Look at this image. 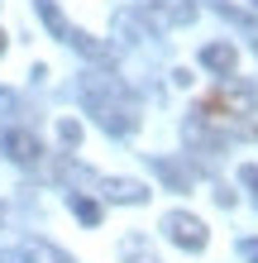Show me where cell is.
I'll list each match as a JSON object with an SVG mask.
<instances>
[{"mask_svg": "<svg viewBox=\"0 0 258 263\" xmlns=\"http://www.w3.org/2000/svg\"><path fill=\"white\" fill-rule=\"evenodd\" d=\"M139 14L148 20V29H177L196 20L191 0H139Z\"/></svg>", "mask_w": 258, "mask_h": 263, "instance_id": "cell-4", "label": "cell"}, {"mask_svg": "<svg viewBox=\"0 0 258 263\" xmlns=\"http://www.w3.org/2000/svg\"><path fill=\"white\" fill-rule=\"evenodd\" d=\"M120 258L125 263H158V254H153V244H148L139 230H134V235H125L120 239Z\"/></svg>", "mask_w": 258, "mask_h": 263, "instance_id": "cell-9", "label": "cell"}, {"mask_svg": "<svg viewBox=\"0 0 258 263\" xmlns=\"http://www.w3.org/2000/svg\"><path fill=\"white\" fill-rule=\"evenodd\" d=\"M101 192L110 196V201H120V206H139V201L153 196L144 182H134V177H110V182H101Z\"/></svg>", "mask_w": 258, "mask_h": 263, "instance_id": "cell-6", "label": "cell"}, {"mask_svg": "<svg viewBox=\"0 0 258 263\" xmlns=\"http://www.w3.org/2000/svg\"><path fill=\"white\" fill-rule=\"evenodd\" d=\"M258 110V86L253 82H225L215 96H210L201 110H196V125H215V129H239V134H253V125L244 120Z\"/></svg>", "mask_w": 258, "mask_h": 263, "instance_id": "cell-2", "label": "cell"}, {"mask_svg": "<svg viewBox=\"0 0 258 263\" xmlns=\"http://www.w3.org/2000/svg\"><path fill=\"white\" fill-rule=\"evenodd\" d=\"M19 258H24V263H72L63 249H53L48 239H29L24 249H19Z\"/></svg>", "mask_w": 258, "mask_h": 263, "instance_id": "cell-10", "label": "cell"}, {"mask_svg": "<svg viewBox=\"0 0 258 263\" xmlns=\"http://www.w3.org/2000/svg\"><path fill=\"white\" fill-rule=\"evenodd\" d=\"M239 182H244V187L258 196V163H244V167H239Z\"/></svg>", "mask_w": 258, "mask_h": 263, "instance_id": "cell-15", "label": "cell"}, {"mask_svg": "<svg viewBox=\"0 0 258 263\" xmlns=\"http://www.w3.org/2000/svg\"><path fill=\"white\" fill-rule=\"evenodd\" d=\"M110 29H115L120 43H144V39H148V20H144L139 10H115Z\"/></svg>", "mask_w": 258, "mask_h": 263, "instance_id": "cell-7", "label": "cell"}, {"mask_svg": "<svg viewBox=\"0 0 258 263\" xmlns=\"http://www.w3.org/2000/svg\"><path fill=\"white\" fill-rule=\"evenodd\" d=\"M72 215H77L82 225H101V206L91 196H72Z\"/></svg>", "mask_w": 258, "mask_h": 263, "instance_id": "cell-12", "label": "cell"}, {"mask_svg": "<svg viewBox=\"0 0 258 263\" xmlns=\"http://www.w3.org/2000/svg\"><path fill=\"white\" fill-rule=\"evenodd\" d=\"M77 96L101 120V129H110V134H134L139 129V105H134L129 86L115 72H82L77 77Z\"/></svg>", "mask_w": 258, "mask_h": 263, "instance_id": "cell-1", "label": "cell"}, {"mask_svg": "<svg viewBox=\"0 0 258 263\" xmlns=\"http://www.w3.org/2000/svg\"><path fill=\"white\" fill-rule=\"evenodd\" d=\"M249 5H253V10H258V0H249Z\"/></svg>", "mask_w": 258, "mask_h": 263, "instance_id": "cell-18", "label": "cell"}, {"mask_svg": "<svg viewBox=\"0 0 258 263\" xmlns=\"http://www.w3.org/2000/svg\"><path fill=\"white\" fill-rule=\"evenodd\" d=\"M206 5L215 10V14H225V20H234V24H249V14H244V10H234L230 0H206Z\"/></svg>", "mask_w": 258, "mask_h": 263, "instance_id": "cell-13", "label": "cell"}, {"mask_svg": "<svg viewBox=\"0 0 258 263\" xmlns=\"http://www.w3.org/2000/svg\"><path fill=\"white\" fill-rule=\"evenodd\" d=\"M239 258H244V263H258V239H239Z\"/></svg>", "mask_w": 258, "mask_h": 263, "instance_id": "cell-16", "label": "cell"}, {"mask_svg": "<svg viewBox=\"0 0 258 263\" xmlns=\"http://www.w3.org/2000/svg\"><path fill=\"white\" fill-rule=\"evenodd\" d=\"M153 167H158V173H163V177L172 182L177 192H187V187H191V173H187V167H177L172 158H153Z\"/></svg>", "mask_w": 258, "mask_h": 263, "instance_id": "cell-11", "label": "cell"}, {"mask_svg": "<svg viewBox=\"0 0 258 263\" xmlns=\"http://www.w3.org/2000/svg\"><path fill=\"white\" fill-rule=\"evenodd\" d=\"M57 139H63L67 148H77L82 144V125H77V120H63V125H57Z\"/></svg>", "mask_w": 258, "mask_h": 263, "instance_id": "cell-14", "label": "cell"}, {"mask_svg": "<svg viewBox=\"0 0 258 263\" xmlns=\"http://www.w3.org/2000/svg\"><path fill=\"white\" fill-rule=\"evenodd\" d=\"M201 67L220 72V77H234V67H239L234 43H206V48H201Z\"/></svg>", "mask_w": 258, "mask_h": 263, "instance_id": "cell-8", "label": "cell"}, {"mask_svg": "<svg viewBox=\"0 0 258 263\" xmlns=\"http://www.w3.org/2000/svg\"><path fill=\"white\" fill-rule=\"evenodd\" d=\"M0 53H5V29H0Z\"/></svg>", "mask_w": 258, "mask_h": 263, "instance_id": "cell-17", "label": "cell"}, {"mask_svg": "<svg viewBox=\"0 0 258 263\" xmlns=\"http://www.w3.org/2000/svg\"><path fill=\"white\" fill-rule=\"evenodd\" d=\"M163 235H168L177 249H187V254H201L206 249V220L201 215H191V211H168L163 215Z\"/></svg>", "mask_w": 258, "mask_h": 263, "instance_id": "cell-3", "label": "cell"}, {"mask_svg": "<svg viewBox=\"0 0 258 263\" xmlns=\"http://www.w3.org/2000/svg\"><path fill=\"white\" fill-rule=\"evenodd\" d=\"M0 148H5L14 163H24V167L43 158V144H38V139L29 134V129H5V134H0Z\"/></svg>", "mask_w": 258, "mask_h": 263, "instance_id": "cell-5", "label": "cell"}]
</instances>
